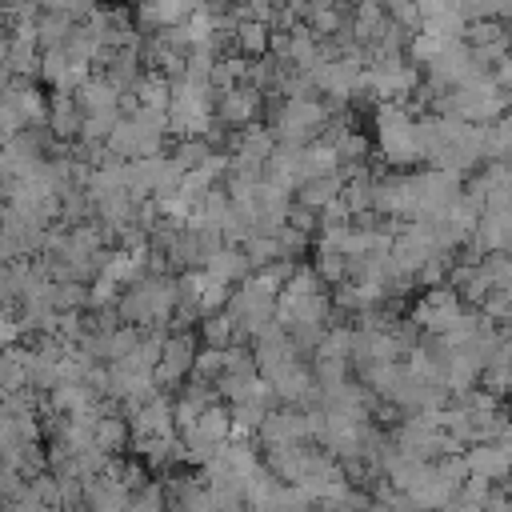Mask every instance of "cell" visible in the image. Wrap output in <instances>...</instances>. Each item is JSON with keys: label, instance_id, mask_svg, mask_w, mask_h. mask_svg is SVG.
I'll list each match as a JSON object with an SVG mask.
<instances>
[{"label": "cell", "instance_id": "5b68a950", "mask_svg": "<svg viewBox=\"0 0 512 512\" xmlns=\"http://www.w3.org/2000/svg\"><path fill=\"white\" fill-rule=\"evenodd\" d=\"M28 384V356L20 348H0V396H16Z\"/></svg>", "mask_w": 512, "mask_h": 512}, {"label": "cell", "instance_id": "52a82bcc", "mask_svg": "<svg viewBox=\"0 0 512 512\" xmlns=\"http://www.w3.org/2000/svg\"><path fill=\"white\" fill-rule=\"evenodd\" d=\"M48 120H52V132H60V136H72L76 128H84V112H80V104H72L68 96H56V100H52Z\"/></svg>", "mask_w": 512, "mask_h": 512}, {"label": "cell", "instance_id": "6da1fadb", "mask_svg": "<svg viewBox=\"0 0 512 512\" xmlns=\"http://www.w3.org/2000/svg\"><path fill=\"white\" fill-rule=\"evenodd\" d=\"M320 128H324V108H320V104H312V100H284V104H280L276 132H280V140H288L292 148H296L300 140H308L312 132H320Z\"/></svg>", "mask_w": 512, "mask_h": 512}, {"label": "cell", "instance_id": "3957f363", "mask_svg": "<svg viewBox=\"0 0 512 512\" xmlns=\"http://www.w3.org/2000/svg\"><path fill=\"white\" fill-rule=\"evenodd\" d=\"M420 320L428 328H456L460 324V304L452 292H432L424 304H420Z\"/></svg>", "mask_w": 512, "mask_h": 512}, {"label": "cell", "instance_id": "9c48e42d", "mask_svg": "<svg viewBox=\"0 0 512 512\" xmlns=\"http://www.w3.org/2000/svg\"><path fill=\"white\" fill-rule=\"evenodd\" d=\"M244 268H248V256H240V252H224V248L208 260V276H212V280H220V284L236 280Z\"/></svg>", "mask_w": 512, "mask_h": 512}, {"label": "cell", "instance_id": "277c9868", "mask_svg": "<svg viewBox=\"0 0 512 512\" xmlns=\"http://www.w3.org/2000/svg\"><path fill=\"white\" fill-rule=\"evenodd\" d=\"M256 108H260V92H252V88H232V92H224V100H220V120H224V124H248V120L256 116Z\"/></svg>", "mask_w": 512, "mask_h": 512}, {"label": "cell", "instance_id": "ba28073f", "mask_svg": "<svg viewBox=\"0 0 512 512\" xmlns=\"http://www.w3.org/2000/svg\"><path fill=\"white\" fill-rule=\"evenodd\" d=\"M336 188H340L336 176H312V180H304V208L336 204Z\"/></svg>", "mask_w": 512, "mask_h": 512}, {"label": "cell", "instance_id": "8fae6325", "mask_svg": "<svg viewBox=\"0 0 512 512\" xmlns=\"http://www.w3.org/2000/svg\"><path fill=\"white\" fill-rule=\"evenodd\" d=\"M24 332V324L20 320H12L8 312H0V348H12V340Z\"/></svg>", "mask_w": 512, "mask_h": 512}, {"label": "cell", "instance_id": "30bf717a", "mask_svg": "<svg viewBox=\"0 0 512 512\" xmlns=\"http://www.w3.org/2000/svg\"><path fill=\"white\" fill-rule=\"evenodd\" d=\"M204 332H208V340H212V344H224V340L232 336V316H212Z\"/></svg>", "mask_w": 512, "mask_h": 512}, {"label": "cell", "instance_id": "7a4b0ae2", "mask_svg": "<svg viewBox=\"0 0 512 512\" xmlns=\"http://www.w3.org/2000/svg\"><path fill=\"white\" fill-rule=\"evenodd\" d=\"M192 364H196L192 336H176V340H168V344H164V356H160L156 376H160V380H176V376H184Z\"/></svg>", "mask_w": 512, "mask_h": 512}, {"label": "cell", "instance_id": "8992f818", "mask_svg": "<svg viewBox=\"0 0 512 512\" xmlns=\"http://www.w3.org/2000/svg\"><path fill=\"white\" fill-rule=\"evenodd\" d=\"M232 44H236L244 56H264L268 44H272V32H268V24H260V20H240Z\"/></svg>", "mask_w": 512, "mask_h": 512}]
</instances>
